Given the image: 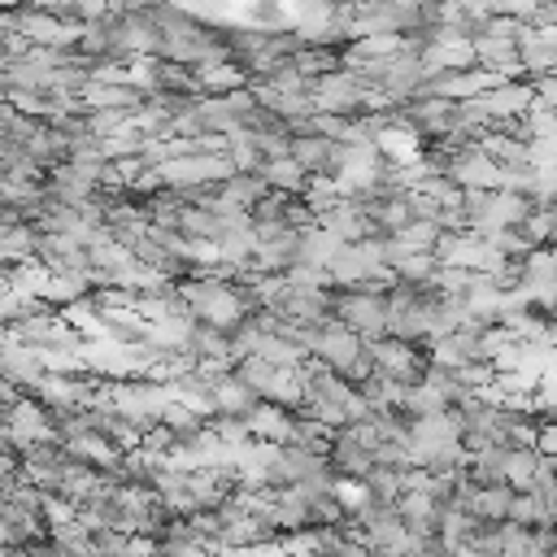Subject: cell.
<instances>
[{"label": "cell", "instance_id": "obj_1", "mask_svg": "<svg viewBox=\"0 0 557 557\" xmlns=\"http://www.w3.org/2000/svg\"><path fill=\"white\" fill-rule=\"evenodd\" d=\"M374 91L352 74V70H326V74H318V78H309V100H313V109H322V113H352V109H361L366 100H370Z\"/></svg>", "mask_w": 557, "mask_h": 557}, {"label": "cell", "instance_id": "obj_2", "mask_svg": "<svg viewBox=\"0 0 557 557\" xmlns=\"http://www.w3.org/2000/svg\"><path fill=\"white\" fill-rule=\"evenodd\" d=\"M331 318L344 322L348 331H357L361 339H374V335H383L387 300H383V292L348 287V296H331Z\"/></svg>", "mask_w": 557, "mask_h": 557}, {"label": "cell", "instance_id": "obj_3", "mask_svg": "<svg viewBox=\"0 0 557 557\" xmlns=\"http://www.w3.org/2000/svg\"><path fill=\"white\" fill-rule=\"evenodd\" d=\"M370 361H374V370L379 374H392V379H400V383H413L418 374H422V361H418V348H413V339H396V335H387V339H370Z\"/></svg>", "mask_w": 557, "mask_h": 557}, {"label": "cell", "instance_id": "obj_4", "mask_svg": "<svg viewBox=\"0 0 557 557\" xmlns=\"http://www.w3.org/2000/svg\"><path fill=\"white\" fill-rule=\"evenodd\" d=\"M244 418V426H248V435L252 440H270V444H287V435H292V409L287 405H252L248 413H239Z\"/></svg>", "mask_w": 557, "mask_h": 557}, {"label": "cell", "instance_id": "obj_5", "mask_svg": "<svg viewBox=\"0 0 557 557\" xmlns=\"http://www.w3.org/2000/svg\"><path fill=\"white\" fill-rule=\"evenodd\" d=\"M0 374L9 383H35L44 374V361H39V348L35 344H22V339H4L0 344Z\"/></svg>", "mask_w": 557, "mask_h": 557}, {"label": "cell", "instance_id": "obj_6", "mask_svg": "<svg viewBox=\"0 0 557 557\" xmlns=\"http://www.w3.org/2000/svg\"><path fill=\"white\" fill-rule=\"evenodd\" d=\"M257 170H261L265 187H274V191H287V196H300V191H305V183H309V170H305V165H296L287 152H278V157H265Z\"/></svg>", "mask_w": 557, "mask_h": 557}, {"label": "cell", "instance_id": "obj_7", "mask_svg": "<svg viewBox=\"0 0 557 557\" xmlns=\"http://www.w3.org/2000/svg\"><path fill=\"white\" fill-rule=\"evenodd\" d=\"M257 400H261V396H257L244 379H235L231 370L213 383V413H235V418H239V413H248Z\"/></svg>", "mask_w": 557, "mask_h": 557}, {"label": "cell", "instance_id": "obj_8", "mask_svg": "<svg viewBox=\"0 0 557 557\" xmlns=\"http://www.w3.org/2000/svg\"><path fill=\"white\" fill-rule=\"evenodd\" d=\"M196 83H200V91H209V96H226V91H239V87L248 83V70H244V65H231V61H218V65L200 61Z\"/></svg>", "mask_w": 557, "mask_h": 557}]
</instances>
